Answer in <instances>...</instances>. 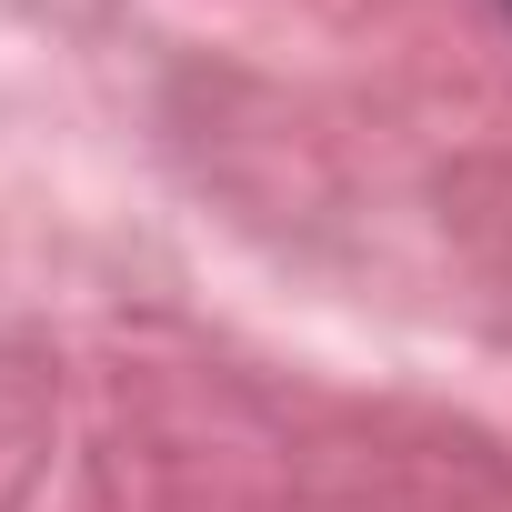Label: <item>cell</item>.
Listing matches in <instances>:
<instances>
[]
</instances>
